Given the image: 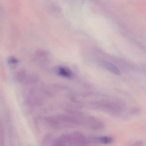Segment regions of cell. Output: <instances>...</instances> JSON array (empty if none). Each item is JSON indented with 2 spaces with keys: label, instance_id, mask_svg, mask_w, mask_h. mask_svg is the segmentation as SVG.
Returning <instances> with one entry per match:
<instances>
[{
  "label": "cell",
  "instance_id": "3",
  "mask_svg": "<svg viewBox=\"0 0 146 146\" xmlns=\"http://www.w3.org/2000/svg\"><path fill=\"white\" fill-rule=\"evenodd\" d=\"M44 121L49 127L54 129L72 128L80 126L75 119L68 114L45 117Z\"/></svg>",
  "mask_w": 146,
  "mask_h": 146
},
{
  "label": "cell",
  "instance_id": "6",
  "mask_svg": "<svg viewBox=\"0 0 146 146\" xmlns=\"http://www.w3.org/2000/svg\"><path fill=\"white\" fill-rule=\"evenodd\" d=\"M27 101L30 104L37 105L42 103L43 99L38 91L32 90L28 94Z\"/></svg>",
  "mask_w": 146,
  "mask_h": 146
},
{
  "label": "cell",
  "instance_id": "8",
  "mask_svg": "<svg viewBox=\"0 0 146 146\" xmlns=\"http://www.w3.org/2000/svg\"><path fill=\"white\" fill-rule=\"evenodd\" d=\"M56 72L60 76L66 79H72L74 76L72 70L66 67H59L56 69Z\"/></svg>",
  "mask_w": 146,
  "mask_h": 146
},
{
  "label": "cell",
  "instance_id": "1",
  "mask_svg": "<svg viewBox=\"0 0 146 146\" xmlns=\"http://www.w3.org/2000/svg\"><path fill=\"white\" fill-rule=\"evenodd\" d=\"M67 113L75 119L79 126L94 130H101L104 127V124L101 120L82 111L69 109Z\"/></svg>",
  "mask_w": 146,
  "mask_h": 146
},
{
  "label": "cell",
  "instance_id": "9",
  "mask_svg": "<svg viewBox=\"0 0 146 146\" xmlns=\"http://www.w3.org/2000/svg\"><path fill=\"white\" fill-rule=\"evenodd\" d=\"M94 140L99 143L103 144H109L113 141V139L110 136H103L95 137L93 138Z\"/></svg>",
  "mask_w": 146,
  "mask_h": 146
},
{
  "label": "cell",
  "instance_id": "4",
  "mask_svg": "<svg viewBox=\"0 0 146 146\" xmlns=\"http://www.w3.org/2000/svg\"><path fill=\"white\" fill-rule=\"evenodd\" d=\"M54 143V145L57 146H85L87 145L88 141L82 134L75 132L58 137Z\"/></svg>",
  "mask_w": 146,
  "mask_h": 146
},
{
  "label": "cell",
  "instance_id": "10",
  "mask_svg": "<svg viewBox=\"0 0 146 146\" xmlns=\"http://www.w3.org/2000/svg\"><path fill=\"white\" fill-rule=\"evenodd\" d=\"M4 133L3 127L0 122V146H2L4 143Z\"/></svg>",
  "mask_w": 146,
  "mask_h": 146
},
{
  "label": "cell",
  "instance_id": "7",
  "mask_svg": "<svg viewBox=\"0 0 146 146\" xmlns=\"http://www.w3.org/2000/svg\"><path fill=\"white\" fill-rule=\"evenodd\" d=\"M99 63L101 66L104 68L106 70L110 71L111 73L117 75H120V72L119 69L117 66L105 60H100Z\"/></svg>",
  "mask_w": 146,
  "mask_h": 146
},
{
  "label": "cell",
  "instance_id": "5",
  "mask_svg": "<svg viewBox=\"0 0 146 146\" xmlns=\"http://www.w3.org/2000/svg\"><path fill=\"white\" fill-rule=\"evenodd\" d=\"M16 80L25 85H31L37 82L38 77L33 73H30L23 69L16 72L15 75Z\"/></svg>",
  "mask_w": 146,
  "mask_h": 146
},
{
  "label": "cell",
  "instance_id": "2",
  "mask_svg": "<svg viewBox=\"0 0 146 146\" xmlns=\"http://www.w3.org/2000/svg\"><path fill=\"white\" fill-rule=\"evenodd\" d=\"M89 108L111 115H116L121 112V105L118 101L109 98H100L86 103Z\"/></svg>",
  "mask_w": 146,
  "mask_h": 146
},
{
  "label": "cell",
  "instance_id": "11",
  "mask_svg": "<svg viewBox=\"0 0 146 146\" xmlns=\"http://www.w3.org/2000/svg\"><path fill=\"white\" fill-rule=\"evenodd\" d=\"M8 61L9 63L11 64H16L18 63V60L15 57H10Z\"/></svg>",
  "mask_w": 146,
  "mask_h": 146
}]
</instances>
